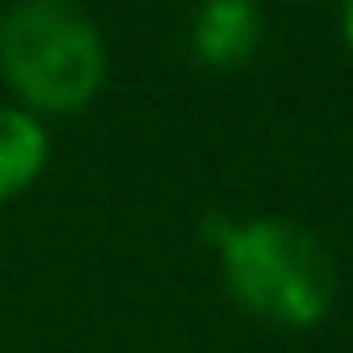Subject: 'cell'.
I'll return each mask as SVG.
<instances>
[{
	"mask_svg": "<svg viewBox=\"0 0 353 353\" xmlns=\"http://www.w3.org/2000/svg\"><path fill=\"white\" fill-rule=\"evenodd\" d=\"M110 83V42L78 0L0 6V88L11 104L63 120L83 114Z\"/></svg>",
	"mask_w": 353,
	"mask_h": 353,
	"instance_id": "2",
	"label": "cell"
},
{
	"mask_svg": "<svg viewBox=\"0 0 353 353\" xmlns=\"http://www.w3.org/2000/svg\"><path fill=\"white\" fill-rule=\"evenodd\" d=\"M296 6H301V0H296Z\"/></svg>",
	"mask_w": 353,
	"mask_h": 353,
	"instance_id": "6",
	"label": "cell"
},
{
	"mask_svg": "<svg viewBox=\"0 0 353 353\" xmlns=\"http://www.w3.org/2000/svg\"><path fill=\"white\" fill-rule=\"evenodd\" d=\"M343 42H348V52H353V0H343Z\"/></svg>",
	"mask_w": 353,
	"mask_h": 353,
	"instance_id": "5",
	"label": "cell"
},
{
	"mask_svg": "<svg viewBox=\"0 0 353 353\" xmlns=\"http://www.w3.org/2000/svg\"><path fill=\"white\" fill-rule=\"evenodd\" d=\"M203 239L213 250L219 281L244 317L281 332H307L338 301V265L327 244L291 219H229L208 213Z\"/></svg>",
	"mask_w": 353,
	"mask_h": 353,
	"instance_id": "1",
	"label": "cell"
},
{
	"mask_svg": "<svg viewBox=\"0 0 353 353\" xmlns=\"http://www.w3.org/2000/svg\"><path fill=\"white\" fill-rule=\"evenodd\" d=\"M52 161V130L42 114L0 99V203L32 192Z\"/></svg>",
	"mask_w": 353,
	"mask_h": 353,
	"instance_id": "4",
	"label": "cell"
},
{
	"mask_svg": "<svg viewBox=\"0 0 353 353\" xmlns=\"http://www.w3.org/2000/svg\"><path fill=\"white\" fill-rule=\"evenodd\" d=\"M265 47V6L260 0H198L188 21V52L192 63L213 73L250 68Z\"/></svg>",
	"mask_w": 353,
	"mask_h": 353,
	"instance_id": "3",
	"label": "cell"
}]
</instances>
